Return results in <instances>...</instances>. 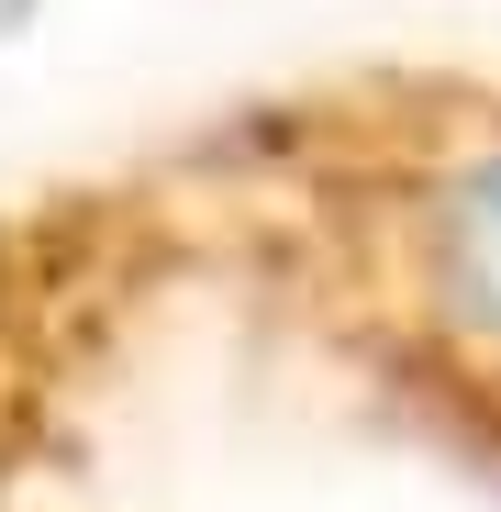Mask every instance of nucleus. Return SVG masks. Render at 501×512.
<instances>
[{
  "instance_id": "1",
  "label": "nucleus",
  "mask_w": 501,
  "mask_h": 512,
  "mask_svg": "<svg viewBox=\"0 0 501 512\" xmlns=\"http://www.w3.org/2000/svg\"><path fill=\"white\" fill-rule=\"evenodd\" d=\"M34 301H201L501 490V78L390 67L257 101L45 212Z\"/></svg>"
}]
</instances>
